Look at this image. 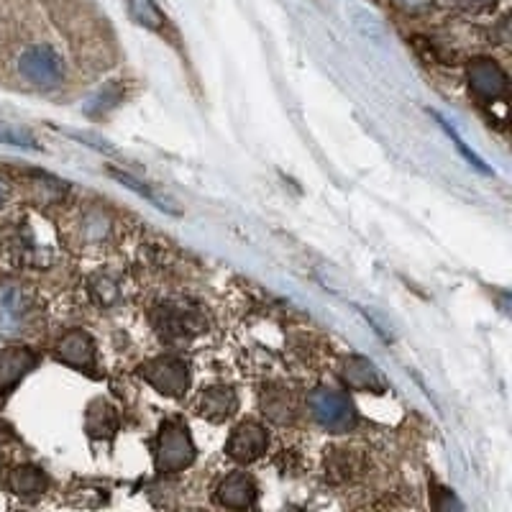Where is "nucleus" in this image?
Instances as JSON below:
<instances>
[{"mask_svg":"<svg viewBox=\"0 0 512 512\" xmlns=\"http://www.w3.org/2000/svg\"><path fill=\"white\" fill-rule=\"evenodd\" d=\"M36 313H39V308H36L31 292L18 285L0 287V336L18 338L29 333Z\"/></svg>","mask_w":512,"mask_h":512,"instance_id":"f257e3e1","label":"nucleus"},{"mask_svg":"<svg viewBox=\"0 0 512 512\" xmlns=\"http://www.w3.org/2000/svg\"><path fill=\"white\" fill-rule=\"evenodd\" d=\"M195 461L190 431L180 420H167L157 438V469L159 472H180Z\"/></svg>","mask_w":512,"mask_h":512,"instance_id":"f03ea898","label":"nucleus"},{"mask_svg":"<svg viewBox=\"0 0 512 512\" xmlns=\"http://www.w3.org/2000/svg\"><path fill=\"white\" fill-rule=\"evenodd\" d=\"M18 72L36 85V88H57L64 80V62L52 47L39 44V47H29L21 57H18Z\"/></svg>","mask_w":512,"mask_h":512,"instance_id":"7ed1b4c3","label":"nucleus"},{"mask_svg":"<svg viewBox=\"0 0 512 512\" xmlns=\"http://www.w3.org/2000/svg\"><path fill=\"white\" fill-rule=\"evenodd\" d=\"M139 374L141 379L152 384L154 390L169 397L185 395L187 387H190V369H187L185 361L175 359V356L146 361L144 367L139 369Z\"/></svg>","mask_w":512,"mask_h":512,"instance_id":"20e7f679","label":"nucleus"},{"mask_svg":"<svg viewBox=\"0 0 512 512\" xmlns=\"http://www.w3.org/2000/svg\"><path fill=\"white\" fill-rule=\"evenodd\" d=\"M310 410H313L315 420L323 428H328V431H349L356 423L354 405L349 402V397L336 390L313 392V397H310Z\"/></svg>","mask_w":512,"mask_h":512,"instance_id":"39448f33","label":"nucleus"},{"mask_svg":"<svg viewBox=\"0 0 512 512\" xmlns=\"http://www.w3.org/2000/svg\"><path fill=\"white\" fill-rule=\"evenodd\" d=\"M269 436L267 428L259 423H241L236 431L231 433L226 443V451L231 459L236 461H254L267 451Z\"/></svg>","mask_w":512,"mask_h":512,"instance_id":"423d86ee","label":"nucleus"},{"mask_svg":"<svg viewBox=\"0 0 512 512\" xmlns=\"http://www.w3.org/2000/svg\"><path fill=\"white\" fill-rule=\"evenodd\" d=\"M59 361H64L67 367L80 369V372L95 374V344L93 338L85 331H72L59 341L57 346Z\"/></svg>","mask_w":512,"mask_h":512,"instance_id":"0eeeda50","label":"nucleus"},{"mask_svg":"<svg viewBox=\"0 0 512 512\" xmlns=\"http://www.w3.org/2000/svg\"><path fill=\"white\" fill-rule=\"evenodd\" d=\"M469 85L479 98L495 100L502 98L507 90V75L500 70V64L492 59H474L469 64Z\"/></svg>","mask_w":512,"mask_h":512,"instance_id":"6e6552de","label":"nucleus"},{"mask_svg":"<svg viewBox=\"0 0 512 512\" xmlns=\"http://www.w3.org/2000/svg\"><path fill=\"white\" fill-rule=\"evenodd\" d=\"M256 495H259V489H256V482L244 472H233L218 484V502L228 510H249L254 507Z\"/></svg>","mask_w":512,"mask_h":512,"instance_id":"1a4fd4ad","label":"nucleus"},{"mask_svg":"<svg viewBox=\"0 0 512 512\" xmlns=\"http://www.w3.org/2000/svg\"><path fill=\"white\" fill-rule=\"evenodd\" d=\"M34 367L36 356L29 349L0 351V395H8Z\"/></svg>","mask_w":512,"mask_h":512,"instance_id":"9d476101","label":"nucleus"},{"mask_svg":"<svg viewBox=\"0 0 512 512\" xmlns=\"http://www.w3.org/2000/svg\"><path fill=\"white\" fill-rule=\"evenodd\" d=\"M236 408H239V397L226 384L208 387L203 392V397H200V410L210 420H226L228 415L236 413Z\"/></svg>","mask_w":512,"mask_h":512,"instance_id":"9b49d317","label":"nucleus"},{"mask_svg":"<svg viewBox=\"0 0 512 512\" xmlns=\"http://www.w3.org/2000/svg\"><path fill=\"white\" fill-rule=\"evenodd\" d=\"M344 377H346V382H349V387H354V390H369V392H377V395H382L384 387H387L382 379V374L377 372V367H374L372 361L361 359V356L349 359Z\"/></svg>","mask_w":512,"mask_h":512,"instance_id":"f8f14e48","label":"nucleus"},{"mask_svg":"<svg viewBox=\"0 0 512 512\" xmlns=\"http://www.w3.org/2000/svg\"><path fill=\"white\" fill-rule=\"evenodd\" d=\"M85 428L93 438H113V433L118 431V413L113 405H108L105 400H95L88 405V413H85Z\"/></svg>","mask_w":512,"mask_h":512,"instance_id":"ddd939ff","label":"nucleus"},{"mask_svg":"<svg viewBox=\"0 0 512 512\" xmlns=\"http://www.w3.org/2000/svg\"><path fill=\"white\" fill-rule=\"evenodd\" d=\"M123 3H126L128 16L134 18L139 26H144V29L149 31H157V34H164V31H167V16L159 11L154 0H123Z\"/></svg>","mask_w":512,"mask_h":512,"instance_id":"4468645a","label":"nucleus"},{"mask_svg":"<svg viewBox=\"0 0 512 512\" xmlns=\"http://www.w3.org/2000/svg\"><path fill=\"white\" fill-rule=\"evenodd\" d=\"M11 489L21 497H39L47 489V474L31 464L18 466L11 474Z\"/></svg>","mask_w":512,"mask_h":512,"instance_id":"2eb2a0df","label":"nucleus"},{"mask_svg":"<svg viewBox=\"0 0 512 512\" xmlns=\"http://www.w3.org/2000/svg\"><path fill=\"white\" fill-rule=\"evenodd\" d=\"M108 175H111L116 182H121L123 187H131V190H134L136 195L146 198V200H149V203L157 205V208H162V210H167V213H172V216H177V213H180V208H177V205L172 203V200H169L167 195H159V192H154L152 187L144 185V182H139V180H136V177L126 175V172H118V169H108Z\"/></svg>","mask_w":512,"mask_h":512,"instance_id":"dca6fc26","label":"nucleus"},{"mask_svg":"<svg viewBox=\"0 0 512 512\" xmlns=\"http://www.w3.org/2000/svg\"><path fill=\"white\" fill-rule=\"evenodd\" d=\"M164 315V326L162 331L167 333L169 338H185V333H195V315L182 313V310H167ZM162 333V336H164Z\"/></svg>","mask_w":512,"mask_h":512,"instance_id":"f3484780","label":"nucleus"},{"mask_svg":"<svg viewBox=\"0 0 512 512\" xmlns=\"http://www.w3.org/2000/svg\"><path fill=\"white\" fill-rule=\"evenodd\" d=\"M0 144L21 146V149H39V144H36V139L29 131L16 126H6V123H0Z\"/></svg>","mask_w":512,"mask_h":512,"instance_id":"a211bd4d","label":"nucleus"},{"mask_svg":"<svg viewBox=\"0 0 512 512\" xmlns=\"http://www.w3.org/2000/svg\"><path fill=\"white\" fill-rule=\"evenodd\" d=\"M436 118H438V123H441V126H443V128H446V134H448V136H451V139H454V141H456V146H459V152H461V154H464V159H466V162H472V164H474V167H477V169H479V172H484V175H492V169H489V164H487V162H482V159H479V157H477V154H474V152H472V149H469V146H466V144H464V141H461V136H459V134H456V128H454V126H451V123H448V121H446V118H443V116H438V113H436Z\"/></svg>","mask_w":512,"mask_h":512,"instance_id":"6ab92c4d","label":"nucleus"},{"mask_svg":"<svg viewBox=\"0 0 512 512\" xmlns=\"http://www.w3.org/2000/svg\"><path fill=\"white\" fill-rule=\"evenodd\" d=\"M436 512H464L461 502L456 500L454 492H448V489H436Z\"/></svg>","mask_w":512,"mask_h":512,"instance_id":"aec40b11","label":"nucleus"},{"mask_svg":"<svg viewBox=\"0 0 512 512\" xmlns=\"http://www.w3.org/2000/svg\"><path fill=\"white\" fill-rule=\"evenodd\" d=\"M93 292H95V297H98L100 303L103 305H108V303H113V300H116V285H113L111 280H98V285L93 287Z\"/></svg>","mask_w":512,"mask_h":512,"instance_id":"412c9836","label":"nucleus"},{"mask_svg":"<svg viewBox=\"0 0 512 512\" xmlns=\"http://www.w3.org/2000/svg\"><path fill=\"white\" fill-rule=\"evenodd\" d=\"M3 200H6V185L0 182V205H3Z\"/></svg>","mask_w":512,"mask_h":512,"instance_id":"4be33fe9","label":"nucleus"},{"mask_svg":"<svg viewBox=\"0 0 512 512\" xmlns=\"http://www.w3.org/2000/svg\"><path fill=\"white\" fill-rule=\"evenodd\" d=\"M0 438H3V436H0Z\"/></svg>","mask_w":512,"mask_h":512,"instance_id":"5701e85b","label":"nucleus"}]
</instances>
